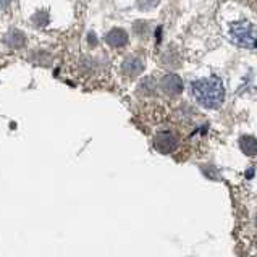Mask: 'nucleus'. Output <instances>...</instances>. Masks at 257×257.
I'll use <instances>...</instances> for the list:
<instances>
[{"label": "nucleus", "instance_id": "nucleus-1", "mask_svg": "<svg viewBox=\"0 0 257 257\" xmlns=\"http://www.w3.org/2000/svg\"><path fill=\"white\" fill-rule=\"evenodd\" d=\"M194 99L205 108H217L225 99V89L222 79L217 76L197 79L191 84Z\"/></svg>", "mask_w": 257, "mask_h": 257}, {"label": "nucleus", "instance_id": "nucleus-2", "mask_svg": "<svg viewBox=\"0 0 257 257\" xmlns=\"http://www.w3.org/2000/svg\"><path fill=\"white\" fill-rule=\"evenodd\" d=\"M230 41L241 49H257V29L247 21L234 23L230 28Z\"/></svg>", "mask_w": 257, "mask_h": 257}, {"label": "nucleus", "instance_id": "nucleus-3", "mask_svg": "<svg viewBox=\"0 0 257 257\" xmlns=\"http://www.w3.org/2000/svg\"><path fill=\"white\" fill-rule=\"evenodd\" d=\"M154 146L160 154H170L178 146V139L170 131H162V133H157L156 138H154Z\"/></svg>", "mask_w": 257, "mask_h": 257}, {"label": "nucleus", "instance_id": "nucleus-4", "mask_svg": "<svg viewBox=\"0 0 257 257\" xmlns=\"http://www.w3.org/2000/svg\"><path fill=\"white\" fill-rule=\"evenodd\" d=\"M160 89L167 95H178L183 91V83L178 75H165L160 81Z\"/></svg>", "mask_w": 257, "mask_h": 257}, {"label": "nucleus", "instance_id": "nucleus-5", "mask_svg": "<svg viewBox=\"0 0 257 257\" xmlns=\"http://www.w3.org/2000/svg\"><path fill=\"white\" fill-rule=\"evenodd\" d=\"M144 70V62L141 60L139 57H135V55H130L124 58L123 62V73L130 78H136L143 73Z\"/></svg>", "mask_w": 257, "mask_h": 257}, {"label": "nucleus", "instance_id": "nucleus-6", "mask_svg": "<svg viewBox=\"0 0 257 257\" xmlns=\"http://www.w3.org/2000/svg\"><path fill=\"white\" fill-rule=\"evenodd\" d=\"M105 41L110 44L112 47H123L124 44L128 42V34L120 28H115L112 31H108L105 36Z\"/></svg>", "mask_w": 257, "mask_h": 257}, {"label": "nucleus", "instance_id": "nucleus-7", "mask_svg": "<svg viewBox=\"0 0 257 257\" xmlns=\"http://www.w3.org/2000/svg\"><path fill=\"white\" fill-rule=\"evenodd\" d=\"M239 148L246 156L252 157L257 154V139L252 136H243L239 139Z\"/></svg>", "mask_w": 257, "mask_h": 257}, {"label": "nucleus", "instance_id": "nucleus-8", "mask_svg": "<svg viewBox=\"0 0 257 257\" xmlns=\"http://www.w3.org/2000/svg\"><path fill=\"white\" fill-rule=\"evenodd\" d=\"M5 41H7V44H9L10 47H21L25 44V36H23V33L13 29V31H10L9 34H7Z\"/></svg>", "mask_w": 257, "mask_h": 257}, {"label": "nucleus", "instance_id": "nucleus-9", "mask_svg": "<svg viewBox=\"0 0 257 257\" xmlns=\"http://www.w3.org/2000/svg\"><path fill=\"white\" fill-rule=\"evenodd\" d=\"M154 89H156V81H154V78H144L141 84H139V92L144 94V95H149L154 92Z\"/></svg>", "mask_w": 257, "mask_h": 257}, {"label": "nucleus", "instance_id": "nucleus-10", "mask_svg": "<svg viewBox=\"0 0 257 257\" xmlns=\"http://www.w3.org/2000/svg\"><path fill=\"white\" fill-rule=\"evenodd\" d=\"M47 20H49V15H47V12H38L33 17V21L34 23H38L39 26H46L47 25Z\"/></svg>", "mask_w": 257, "mask_h": 257}]
</instances>
